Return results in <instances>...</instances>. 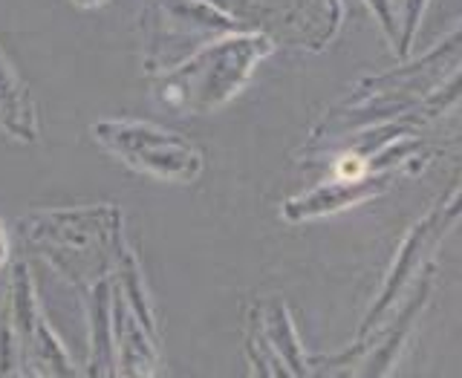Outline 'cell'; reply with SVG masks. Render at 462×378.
Masks as SVG:
<instances>
[{
    "label": "cell",
    "instance_id": "obj_2",
    "mask_svg": "<svg viewBox=\"0 0 462 378\" xmlns=\"http://www.w3.org/2000/svg\"><path fill=\"white\" fill-rule=\"evenodd\" d=\"M72 4H76L79 9H96V6H105L107 0H72Z\"/></svg>",
    "mask_w": 462,
    "mask_h": 378
},
{
    "label": "cell",
    "instance_id": "obj_1",
    "mask_svg": "<svg viewBox=\"0 0 462 378\" xmlns=\"http://www.w3.org/2000/svg\"><path fill=\"white\" fill-rule=\"evenodd\" d=\"M96 134L105 136L101 142L122 153L130 165L156 173V177L188 182L202 168V159L182 139L165 134V130L148 124H98Z\"/></svg>",
    "mask_w": 462,
    "mask_h": 378
},
{
    "label": "cell",
    "instance_id": "obj_3",
    "mask_svg": "<svg viewBox=\"0 0 462 378\" xmlns=\"http://www.w3.org/2000/svg\"><path fill=\"white\" fill-rule=\"evenodd\" d=\"M6 254H9V243H6L4 228H0V263H4V260H6Z\"/></svg>",
    "mask_w": 462,
    "mask_h": 378
}]
</instances>
